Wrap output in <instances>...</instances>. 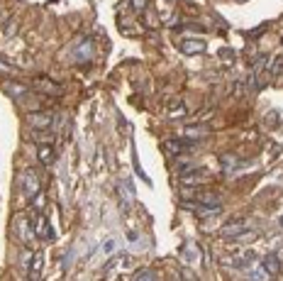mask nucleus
<instances>
[{"instance_id": "423d86ee", "label": "nucleus", "mask_w": 283, "mask_h": 281, "mask_svg": "<svg viewBox=\"0 0 283 281\" xmlns=\"http://www.w3.org/2000/svg\"><path fill=\"white\" fill-rule=\"evenodd\" d=\"M178 47H181V52L188 54V57H196V54H203V52H205V42H203V39H183Z\"/></svg>"}, {"instance_id": "412c9836", "label": "nucleus", "mask_w": 283, "mask_h": 281, "mask_svg": "<svg viewBox=\"0 0 283 281\" xmlns=\"http://www.w3.org/2000/svg\"><path fill=\"white\" fill-rule=\"evenodd\" d=\"M103 252H105V254H113V252H115V240H108V242L103 245Z\"/></svg>"}, {"instance_id": "6e6552de", "label": "nucleus", "mask_w": 283, "mask_h": 281, "mask_svg": "<svg viewBox=\"0 0 283 281\" xmlns=\"http://www.w3.org/2000/svg\"><path fill=\"white\" fill-rule=\"evenodd\" d=\"M32 86H34L37 91L49 93V95H61V86H59V83H54V81H49V78H34V81H32Z\"/></svg>"}, {"instance_id": "4be33fe9", "label": "nucleus", "mask_w": 283, "mask_h": 281, "mask_svg": "<svg viewBox=\"0 0 283 281\" xmlns=\"http://www.w3.org/2000/svg\"><path fill=\"white\" fill-rule=\"evenodd\" d=\"M130 2H132V7H135L137 12H142V10L146 7V2H149V0H130Z\"/></svg>"}, {"instance_id": "dca6fc26", "label": "nucleus", "mask_w": 283, "mask_h": 281, "mask_svg": "<svg viewBox=\"0 0 283 281\" xmlns=\"http://www.w3.org/2000/svg\"><path fill=\"white\" fill-rule=\"evenodd\" d=\"M169 115L171 118H183L186 115V105H183V100H169Z\"/></svg>"}, {"instance_id": "20e7f679", "label": "nucleus", "mask_w": 283, "mask_h": 281, "mask_svg": "<svg viewBox=\"0 0 283 281\" xmlns=\"http://www.w3.org/2000/svg\"><path fill=\"white\" fill-rule=\"evenodd\" d=\"M15 227H17V237H20L22 242H32L34 232H32V222H29V218H27V215H17Z\"/></svg>"}, {"instance_id": "9d476101", "label": "nucleus", "mask_w": 283, "mask_h": 281, "mask_svg": "<svg viewBox=\"0 0 283 281\" xmlns=\"http://www.w3.org/2000/svg\"><path fill=\"white\" fill-rule=\"evenodd\" d=\"M2 91H5V93H10L12 98H22V95H27V93H29V88H27V86H22V83H17V81H2Z\"/></svg>"}, {"instance_id": "4468645a", "label": "nucleus", "mask_w": 283, "mask_h": 281, "mask_svg": "<svg viewBox=\"0 0 283 281\" xmlns=\"http://www.w3.org/2000/svg\"><path fill=\"white\" fill-rule=\"evenodd\" d=\"M90 57H93V42L85 39V42L76 49V62H90Z\"/></svg>"}, {"instance_id": "0eeeda50", "label": "nucleus", "mask_w": 283, "mask_h": 281, "mask_svg": "<svg viewBox=\"0 0 283 281\" xmlns=\"http://www.w3.org/2000/svg\"><path fill=\"white\" fill-rule=\"evenodd\" d=\"M42 274H44V252H34L27 277H29V279H42Z\"/></svg>"}, {"instance_id": "f8f14e48", "label": "nucleus", "mask_w": 283, "mask_h": 281, "mask_svg": "<svg viewBox=\"0 0 283 281\" xmlns=\"http://www.w3.org/2000/svg\"><path fill=\"white\" fill-rule=\"evenodd\" d=\"M261 269H264L269 277L279 274V269H281V262H279V257H276V254H266V257L261 259Z\"/></svg>"}, {"instance_id": "2eb2a0df", "label": "nucleus", "mask_w": 283, "mask_h": 281, "mask_svg": "<svg viewBox=\"0 0 283 281\" xmlns=\"http://www.w3.org/2000/svg\"><path fill=\"white\" fill-rule=\"evenodd\" d=\"M186 142H181V140H169V142H164V149L169 152V156H178V154H183L186 152Z\"/></svg>"}, {"instance_id": "f257e3e1", "label": "nucleus", "mask_w": 283, "mask_h": 281, "mask_svg": "<svg viewBox=\"0 0 283 281\" xmlns=\"http://www.w3.org/2000/svg\"><path fill=\"white\" fill-rule=\"evenodd\" d=\"M22 193H25L27 201H32L37 193H42V179H39V171L32 169V166H27V169L22 171Z\"/></svg>"}, {"instance_id": "f03ea898", "label": "nucleus", "mask_w": 283, "mask_h": 281, "mask_svg": "<svg viewBox=\"0 0 283 281\" xmlns=\"http://www.w3.org/2000/svg\"><path fill=\"white\" fill-rule=\"evenodd\" d=\"M183 208L193 211L200 218H210V215H217L220 213V203H203V201H183Z\"/></svg>"}, {"instance_id": "7ed1b4c3", "label": "nucleus", "mask_w": 283, "mask_h": 281, "mask_svg": "<svg viewBox=\"0 0 283 281\" xmlns=\"http://www.w3.org/2000/svg\"><path fill=\"white\" fill-rule=\"evenodd\" d=\"M27 123H29L34 130H52L54 115H52V113H29V115H27Z\"/></svg>"}, {"instance_id": "a211bd4d", "label": "nucleus", "mask_w": 283, "mask_h": 281, "mask_svg": "<svg viewBox=\"0 0 283 281\" xmlns=\"http://www.w3.org/2000/svg\"><path fill=\"white\" fill-rule=\"evenodd\" d=\"M200 135H205V127L200 125V127H186V137H200Z\"/></svg>"}, {"instance_id": "1a4fd4ad", "label": "nucleus", "mask_w": 283, "mask_h": 281, "mask_svg": "<svg viewBox=\"0 0 283 281\" xmlns=\"http://www.w3.org/2000/svg\"><path fill=\"white\" fill-rule=\"evenodd\" d=\"M37 156H39V161H42L44 166L54 164V159H57V154H54V147H52L49 142H42V144L37 147Z\"/></svg>"}, {"instance_id": "f3484780", "label": "nucleus", "mask_w": 283, "mask_h": 281, "mask_svg": "<svg viewBox=\"0 0 283 281\" xmlns=\"http://www.w3.org/2000/svg\"><path fill=\"white\" fill-rule=\"evenodd\" d=\"M256 237H259L256 230H247V232H237V235H232L229 240H234V242H252V240H256Z\"/></svg>"}, {"instance_id": "39448f33", "label": "nucleus", "mask_w": 283, "mask_h": 281, "mask_svg": "<svg viewBox=\"0 0 283 281\" xmlns=\"http://www.w3.org/2000/svg\"><path fill=\"white\" fill-rule=\"evenodd\" d=\"M34 235H37V237H42V240H54V232H52V225H49V220H47V215H44V213H39V215H37V225H34Z\"/></svg>"}, {"instance_id": "9b49d317", "label": "nucleus", "mask_w": 283, "mask_h": 281, "mask_svg": "<svg viewBox=\"0 0 283 281\" xmlns=\"http://www.w3.org/2000/svg\"><path fill=\"white\" fill-rule=\"evenodd\" d=\"M205 181H208V174H203V171H183V176H181L183 186H198Z\"/></svg>"}, {"instance_id": "6ab92c4d", "label": "nucleus", "mask_w": 283, "mask_h": 281, "mask_svg": "<svg viewBox=\"0 0 283 281\" xmlns=\"http://www.w3.org/2000/svg\"><path fill=\"white\" fill-rule=\"evenodd\" d=\"M0 71H2V73H7V76H15V73H17V66H12V64H7V62H2V59H0Z\"/></svg>"}, {"instance_id": "ddd939ff", "label": "nucleus", "mask_w": 283, "mask_h": 281, "mask_svg": "<svg viewBox=\"0 0 283 281\" xmlns=\"http://www.w3.org/2000/svg\"><path fill=\"white\" fill-rule=\"evenodd\" d=\"M244 227H247V220H234V222H229V225H225V227L220 230V235L229 240L232 235H237V232H242Z\"/></svg>"}, {"instance_id": "5701e85b", "label": "nucleus", "mask_w": 283, "mask_h": 281, "mask_svg": "<svg viewBox=\"0 0 283 281\" xmlns=\"http://www.w3.org/2000/svg\"><path fill=\"white\" fill-rule=\"evenodd\" d=\"M279 222H281V227H283V218H281V220H279Z\"/></svg>"}, {"instance_id": "aec40b11", "label": "nucleus", "mask_w": 283, "mask_h": 281, "mask_svg": "<svg viewBox=\"0 0 283 281\" xmlns=\"http://www.w3.org/2000/svg\"><path fill=\"white\" fill-rule=\"evenodd\" d=\"M135 279L140 281V279H156V274H154V272H137V274H135Z\"/></svg>"}]
</instances>
